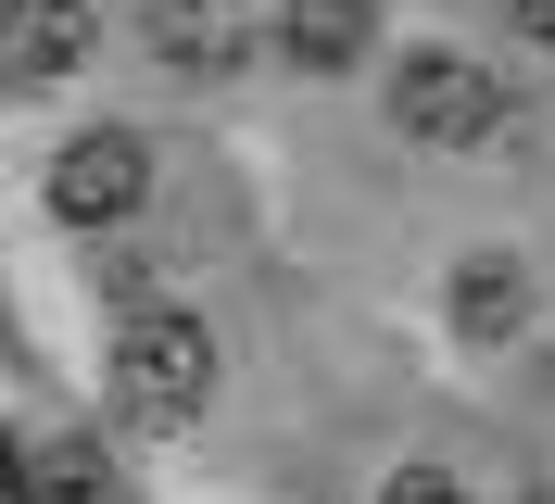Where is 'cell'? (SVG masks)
Masks as SVG:
<instances>
[{"label": "cell", "mask_w": 555, "mask_h": 504, "mask_svg": "<svg viewBox=\"0 0 555 504\" xmlns=\"http://www.w3.org/2000/svg\"><path fill=\"white\" fill-rule=\"evenodd\" d=\"M114 391H127V416H152V429L203 416V403H215L203 315H127V340H114Z\"/></svg>", "instance_id": "1"}, {"label": "cell", "mask_w": 555, "mask_h": 504, "mask_svg": "<svg viewBox=\"0 0 555 504\" xmlns=\"http://www.w3.org/2000/svg\"><path fill=\"white\" fill-rule=\"evenodd\" d=\"M391 127H404L416 152H480V139L505 127V89H492L467 51H404V76H391Z\"/></svg>", "instance_id": "2"}, {"label": "cell", "mask_w": 555, "mask_h": 504, "mask_svg": "<svg viewBox=\"0 0 555 504\" xmlns=\"http://www.w3.org/2000/svg\"><path fill=\"white\" fill-rule=\"evenodd\" d=\"M139 190H152V152H139V127H89L51 152V177H38V202L64 215V228H114V215H139Z\"/></svg>", "instance_id": "3"}, {"label": "cell", "mask_w": 555, "mask_h": 504, "mask_svg": "<svg viewBox=\"0 0 555 504\" xmlns=\"http://www.w3.org/2000/svg\"><path fill=\"white\" fill-rule=\"evenodd\" d=\"M102 51L89 0H0V89H64Z\"/></svg>", "instance_id": "4"}, {"label": "cell", "mask_w": 555, "mask_h": 504, "mask_svg": "<svg viewBox=\"0 0 555 504\" xmlns=\"http://www.w3.org/2000/svg\"><path fill=\"white\" fill-rule=\"evenodd\" d=\"M253 51V0H152V64L165 76H228Z\"/></svg>", "instance_id": "5"}, {"label": "cell", "mask_w": 555, "mask_h": 504, "mask_svg": "<svg viewBox=\"0 0 555 504\" xmlns=\"http://www.w3.org/2000/svg\"><path fill=\"white\" fill-rule=\"evenodd\" d=\"M366 38H379V13H366V0H278V51H291L304 76H341Z\"/></svg>", "instance_id": "6"}, {"label": "cell", "mask_w": 555, "mask_h": 504, "mask_svg": "<svg viewBox=\"0 0 555 504\" xmlns=\"http://www.w3.org/2000/svg\"><path fill=\"white\" fill-rule=\"evenodd\" d=\"M518 315H530V277H518V266H492V253L454 266V328H467V340H505Z\"/></svg>", "instance_id": "7"}, {"label": "cell", "mask_w": 555, "mask_h": 504, "mask_svg": "<svg viewBox=\"0 0 555 504\" xmlns=\"http://www.w3.org/2000/svg\"><path fill=\"white\" fill-rule=\"evenodd\" d=\"M379 504H467V492H454L442 467H391V492H379Z\"/></svg>", "instance_id": "8"}, {"label": "cell", "mask_w": 555, "mask_h": 504, "mask_svg": "<svg viewBox=\"0 0 555 504\" xmlns=\"http://www.w3.org/2000/svg\"><path fill=\"white\" fill-rule=\"evenodd\" d=\"M0 504H38V454H26L13 429H0Z\"/></svg>", "instance_id": "9"}, {"label": "cell", "mask_w": 555, "mask_h": 504, "mask_svg": "<svg viewBox=\"0 0 555 504\" xmlns=\"http://www.w3.org/2000/svg\"><path fill=\"white\" fill-rule=\"evenodd\" d=\"M38 492H51V504H102V479L76 467V454H51V467H38Z\"/></svg>", "instance_id": "10"}, {"label": "cell", "mask_w": 555, "mask_h": 504, "mask_svg": "<svg viewBox=\"0 0 555 504\" xmlns=\"http://www.w3.org/2000/svg\"><path fill=\"white\" fill-rule=\"evenodd\" d=\"M505 26H518L530 51H555V0H505Z\"/></svg>", "instance_id": "11"}, {"label": "cell", "mask_w": 555, "mask_h": 504, "mask_svg": "<svg viewBox=\"0 0 555 504\" xmlns=\"http://www.w3.org/2000/svg\"><path fill=\"white\" fill-rule=\"evenodd\" d=\"M543 504H555V492H543Z\"/></svg>", "instance_id": "12"}]
</instances>
